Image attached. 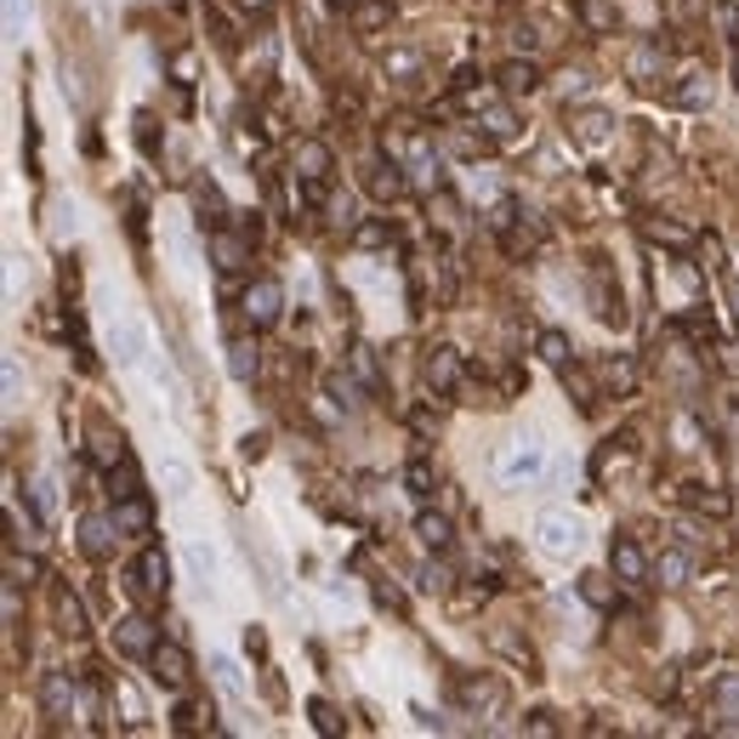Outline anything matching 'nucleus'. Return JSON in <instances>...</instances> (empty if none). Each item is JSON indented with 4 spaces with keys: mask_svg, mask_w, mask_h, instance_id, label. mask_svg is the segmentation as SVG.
Segmentation results:
<instances>
[{
    "mask_svg": "<svg viewBox=\"0 0 739 739\" xmlns=\"http://www.w3.org/2000/svg\"><path fill=\"white\" fill-rule=\"evenodd\" d=\"M240 313H245L256 330H274V324H279V313H285V285H279L274 274L251 279V285L240 290Z\"/></svg>",
    "mask_w": 739,
    "mask_h": 739,
    "instance_id": "obj_5",
    "label": "nucleus"
},
{
    "mask_svg": "<svg viewBox=\"0 0 739 739\" xmlns=\"http://www.w3.org/2000/svg\"><path fill=\"white\" fill-rule=\"evenodd\" d=\"M660 75H665V46L660 41H643V46L631 52V80L637 86H654Z\"/></svg>",
    "mask_w": 739,
    "mask_h": 739,
    "instance_id": "obj_22",
    "label": "nucleus"
},
{
    "mask_svg": "<svg viewBox=\"0 0 739 739\" xmlns=\"http://www.w3.org/2000/svg\"><path fill=\"white\" fill-rule=\"evenodd\" d=\"M523 728H529V734H558V723H552L547 712H534V723H523Z\"/></svg>",
    "mask_w": 739,
    "mask_h": 739,
    "instance_id": "obj_54",
    "label": "nucleus"
},
{
    "mask_svg": "<svg viewBox=\"0 0 739 739\" xmlns=\"http://www.w3.org/2000/svg\"><path fill=\"white\" fill-rule=\"evenodd\" d=\"M256 370H262L256 335H233V342H228V376L233 382H256Z\"/></svg>",
    "mask_w": 739,
    "mask_h": 739,
    "instance_id": "obj_18",
    "label": "nucleus"
},
{
    "mask_svg": "<svg viewBox=\"0 0 739 739\" xmlns=\"http://www.w3.org/2000/svg\"><path fill=\"white\" fill-rule=\"evenodd\" d=\"M18 393H23V370L18 359H7V405H18Z\"/></svg>",
    "mask_w": 739,
    "mask_h": 739,
    "instance_id": "obj_51",
    "label": "nucleus"
},
{
    "mask_svg": "<svg viewBox=\"0 0 739 739\" xmlns=\"http://www.w3.org/2000/svg\"><path fill=\"white\" fill-rule=\"evenodd\" d=\"M148 671H154V683H165V688H188V677H194V660H188V649L183 643H159L154 654H148Z\"/></svg>",
    "mask_w": 739,
    "mask_h": 739,
    "instance_id": "obj_13",
    "label": "nucleus"
},
{
    "mask_svg": "<svg viewBox=\"0 0 739 739\" xmlns=\"http://www.w3.org/2000/svg\"><path fill=\"white\" fill-rule=\"evenodd\" d=\"M262 240V222H245L240 233H228V228H217L211 233V262L222 267V274L233 279V274H240V267L251 262V245Z\"/></svg>",
    "mask_w": 739,
    "mask_h": 739,
    "instance_id": "obj_7",
    "label": "nucleus"
},
{
    "mask_svg": "<svg viewBox=\"0 0 739 739\" xmlns=\"http://www.w3.org/2000/svg\"><path fill=\"white\" fill-rule=\"evenodd\" d=\"M382 148H387V159H398L410 172V188L416 194H432V188H444V159L432 154V143L427 137H382Z\"/></svg>",
    "mask_w": 739,
    "mask_h": 739,
    "instance_id": "obj_2",
    "label": "nucleus"
},
{
    "mask_svg": "<svg viewBox=\"0 0 739 739\" xmlns=\"http://www.w3.org/2000/svg\"><path fill=\"white\" fill-rule=\"evenodd\" d=\"M581 597L592 603V609H615V586H609V575H581Z\"/></svg>",
    "mask_w": 739,
    "mask_h": 739,
    "instance_id": "obj_38",
    "label": "nucleus"
},
{
    "mask_svg": "<svg viewBox=\"0 0 739 739\" xmlns=\"http://www.w3.org/2000/svg\"><path fill=\"white\" fill-rule=\"evenodd\" d=\"M717 699H723V705H739V671H723V683H717Z\"/></svg>",
    "mask_w": 739,
    "mask_h": 739,
    "instance_id": "obj_50",
    "label": "nucleus"
},
{
    "mask_svg": "<svg viewBox=\"0 0 739 739\" xmlns=\"http://www.w3.org/2000/svg\"><path fill=\"white\" fill-rule=\"evenodd\" d=\"M183 563H188L194 586H199V592H211V581H217V552H211L206 541H188V547H183Z\"/></svg>",
    "mask_w": 739,
    "mask_h": 739,
    "instance_id": "obj_24",
    "label": "nucleus"
},
{
    "mask_svg": "<svg viewBox=\"0 0 739 739\" xmlns=\"http://www.w3.org/2000/svg\"><path fill=\"white\" fill-rule=\"evenodd\" d=\"M159 478H165V495H172V500H188L194 478H188V466H183L177 455H165V461H159Z\"/></svg>",
    "mask_w": 739,
    "mask_h": 739,
    "instance_id": "obj_33",
    "label": "nucleus"
},
{
    "mask_svg": "<svg viewBox=\"0 0 739 739\" xmlns=\"http://www.w3.org/2000/svg\"><path fill=\"white\" fill-rule=\"evenodd\" d=\"M416 541H421L427 552H450L455 529H450V518H444V512H421V518H416Z\"/></svg>",
    "mask_w": 739,
    "mask_h": 739,
    "instance_id": "obj_23",
    "label": "nucleus"
},
{
    "mask_svg": "<svg viewBox=\"0 0 739 739\" xmlns=\"http://www.w3.org/2000/svg\"><path fill=\"white\" fill-rule=\"evenodd\" d=\"M405 484H410V495H432V484H439V478H432V461L416 455V461L405 466Z\"/></svg>",
    "mask_w": 739,
    "mask_h": 739,
    "instance_id": "obj_42",
    "label": "nucleus"
},
{
    "mask_svg": "<svg viewBox=\"0 0 739 739\" xmlns=\"http://www.w3.org/2000/svg\"><path fill=\"white\" fill-rule=\"evenodd\" d=\"M654 581H660V586H688V581H694V558H688L683 547H665V552L654 558Z\"/></svg>",
    "mask_w": 739,
    "mask_h": 739,
    "instance_id": "obj_19",
    "label": "nucleus"
},
{
    "mask_svg": "<svg viewBox=\"0 0 739 739\" xmlns=\"http://www.w3.org/2000/svg\"><path fill=\"white\" fill-rule=\"evenodd\" d=\"M683 500L705 518H728V495L723 489H705V484H683Z\"/></svg>",
    "mask_w": 739,
    "mask_h": 739,
    "instance_id": "obj_28",
    "label": "nucleus"
},
{
    "mask_svg": "<svg viewBox=\"0 0 739 739\" xmlns=\"http://www.w3.org/2000/svg\"><path fill=\"white\" fill-rule=\"evenodd\" d=\"M671 103H677V109H712V80H705V75H688L677 91H671Z\"/></svg>",
    "mask_w": 739,
    "mask_h": 739,
    "instance_id": "obj_30",
    "label": "nucleus"
},
{
    "mask_svg": "<svg viewBox=\"0 0 739 739\" xmlns=\"http://www.w3.org/2000/svg\"><path fill=\"white\" fill-rule=\"evenodd\" d=\"M7 575H12L7 586H23V581H35V563H23L18 552H7Z\"/></svg>",
    "mask_w": 739,
    "mask_h": 739,
    "instance_id": "obj_48",
    "label": "nucleus"
},
{
    "mask_svg": "<svg viewBox=\"0 0 739 739\" xmlns=\"http://www.w3.org/2000/svg\"><path fill=\"white\" fill-rule=\"evenodd\" d=\"M290 172H296V183L308 188V199L319 206V199H324V188H330V172H335V154H330V143H319V137H301V143L290 148Z\"/></svg>",
    "mask_w": 739,
    "mask_h": 739,
    "instance_id": "obj_3",
    "label": "nucleus"
},
{
    "mask_svg": "<svg viewBox=\"0 0 739 739\" xmlns=\"http://www.w3.org/2000/svg\"><path fill=\"white\" fill-rule=\"evenodd\" d=\"M114 518H80V552L91 558V563H109L114 558Z\"/></svg>",
    "mask_w": 739,
    "mask_h": 739,
    "instance_id": "obj_17",
    "label": "nucleus"
},
{
    "mask_svg": "<svg viewBox=\"0 0 739 739\" xmlns=\"http://www.w3.org/2000/svg\"><path fill=\"white\" fill-rule=\"evenodd\" d=\"M308 717H313V728H319V734H342V723H335V712H330L324 699H313V705H308Z\"/></svg>",
    "mask_w": 739,
    "mask_h": 739,
    "instance_id": "obj_47",
    "label": "nucleus"
},
{
    "mask_svg": "<svg viewBox=\"0 0 739 739\" xmlns=\"http://www.w3.org/2000/svg\"><path fill=\"white\" fill-rule=\"evenodd\" d=\"M609 575L620 581V586H643L649 575H654V563H649V552L631 541V534H620V541L609 547Z\"/></svg>",
    "mask_w": 739,
    "mask_h": 739,
    "instance_id": "obj_11",
    "label": "nucleus"
},
{
    "mask_svg": "<svg viewBox=\"0 0 739 739\" xmlns=\"http://www.w3.org/2000/svg\"><path fill=\"white\" fill-rule=\"evenodd\" d=\"M416 69H421L416 52H393V57H387V75H416Z\"/></svg>",
    "mask_w": 739,
    "mask_h": 739,
    "instance_id": "obj_49",
    "label": "nucleus"
},
{
    "mask_svg": "<svg viewBox=\"0 0 739 739\" xmlns=\"http://www.w3.org/2000/svg\"><path fill=\"white\" fill-rule=\"evenodd\" d=\"M131 586H137V597H165L172 592V558L159 547H143L137 569H131Z\"/></svg>",
    "mask_w": 739,
    "mask_h": 739,
    "instance_id": "obj_12",
    "label": "nucleus"
},
{
    "mask_svg": "<svg viewBox=\"0 0 739 739\" xmlns=\"http://www.w3.org/2000/svg\"><path fill=\"white\" fill-rule=\"evenodd\" d=\"M109 637H114V649H120L125 660H148V654L159 649V626H154L148 615H120V620L109 626Z\"/></svg>",
    "mask_w": 739,
    "mask_h": 739,
    "instance_id": "obj_9",
    "label": "nucleus"
},
{
    "mask_svg": "<svg viewBox=\"0 0 739 739\" xmlns=\"http://www.w3.org/2000/svg\"><path fill=\"white\" fill-rule=\"evenodd\" d=\"M353 245H359V251H382V245H393V222H382V217L353 222Z\"/></svg>",
    "mask_w": 739,
    "mask_h": 739,
    "instance_id": "obj_31",
    "label": "nucleus"
},
{
    "mask_svg": "<svg viewBox=\"0 0 739 739\" xmlns=\"http://www.w3.org/2000/svg\"><path fill=\"white\" fill-rule=\"evenodd\" d=\"M364 188L376 194V199H405L410 194V177H405V165H387V159H364Z\"/></svg>",
    "mask_w": 739,
    "mask_h": 739,
    "instance_id": "obj_15",
    "label": "nucleus"
},
{
    "mask_svg": "<svg viewBox=\"0 0 739 739\" xmlns=\"http://www.w3.org/2000/svg\"><path fill=\"white\" fill-rule=\"evenodd\" d=\"M41 712L52 723H69L80 712V688H75L69 671H46V677H41Z\"/></svg>",
    "mask_w": 739,
    "mask_h": 739,
    "instance_id": "obj_10",
    "label": "nucleus"
},
{
    "mask_svg": "<svg viewBox=\"0 0 739 739\" xmlns=\"http://www.w3.org/2000/svg\"><path fill=\"white\" fill-rule=\"evenodd\" d=\"M416 592H427V597H439V592H450V563H416Z\"/></svg>",
    "mask_w": 739,
    "mask_h": 739,
    "instance_id": "obj_34",
    "label": "nucleus"
},
{
    "mask_svg": "<svg viewBox=\"0 0 739 739\" xmlns=\"http://www.w3.org/2000/svg\"><path fill=\"white\" fill-rule=\"evenodd\" d=\"M643 233H649L654 245H671V251H688V245H694V233L677 228V222H643Z\"/></svg>",
    "mask_w": 739,
    "mask_h": 739,
    "instance_id": "obj_35",
    "label": "nucleus"
},
{
    "mask_svg": "<svg viewBox=\"0 0 739 739\" xmlns=\"http://www.w3.org/2000/svg\"><path fill=\"white\" fill-rule=\"evenodd\" d=\"M348 359H353V370H359V382H364V387H382V370H376V353H370V348H353Z\"/></svg>",
    "mask_w": 739,
    "mask_h": 739,
    "instance_id": "obj_43",
    "label": "nucleus"
},
{
    "mask_svg": "<svg viewBox=\"0 0 739 739\" xmlns=\"http://www.w3.org/2000/svg\"><path fill=\"white\" fill-rule=\"evenodd\" d=\"M109 518H114L120 534H131V541H148V529H154V500H148L143 489H137V495H120Z\"/></svg>",
    "mask_w": 739,
    "mask_h": 739,
    "instance_id": "obj_14",
    "label": "nucleus"
},
{
    "mask_svg": "<svg viewBox=\"0 0 739 739\" xmlns=\"http://www.w3.org/2000/svg\"><path fill=\"white\" fill-rule=\"evenodd\" d=\"M563 382H569V393H581V405H586V410L597 405V387H592V376H581V370H569V364H563Z\"/></svg>",
    "mask_w": 739,
    "mask_h": 739,
    "instance_id": "obj_45",
    "label": "nucleus"
},
{
    "mask_svg": "<svg viewBox=\"0 0 739 739\" xmlns=\"http://www.w3.org/2000/svg\"><path fill=\"white\" fill-rule=\"evenodd\" d=\"M603 387H609L615 398H626L637 387V364L631 359H603Z\"/></svg>",
    "mask_w": 739,
    "mask_h": 739,
    "instance_id": "obj_29",
    "label": "nucleus"
},
{
    "mask_svg": "<svg viewBox=\"0 0 739 739\" xmlns=\"http://www.w3.org/2000/svg\"><path fill=\"white\" fill-rule=\"evenodd\" d=\"M137 489H143V484H137V466H131V461L120 455V461L109 466V495L120 500V495H137Z\"/></svg>",
    "mask_w": 739,
    "mask_h": 739,
    "instance_id": "obj_37",
    "label": "nucleus"
},
{
    "mask_svg": "<svg viewBox=\"0 0 739 739\" xmlns=\"http://www.w3.org/2000/svg\"><path fill=\"white\" fill-rule=\"evenodd\" d=\"M114 712H120L125 728H143V717H148V712H143V694L131 688V683H114Z\"/></svg>",
    "mask_w": 739,
    "mask_h": 739,
    "instance_id": "obj_32",
    "label": "nucleus"
},
{
    "mask_svg": "<svg viewBox=\"0 0 739 739\" xmlns=\"http://www.w3.org/2000/svg\"><path fill=\"white\" fill-rule=\"evenodd\" d=\"M575 12H581V23L592 29V35H609V29L620 23V7H615V0H575Z\"/></svg>",
    "mask_w": 739,
    "mask_h": 739,
    "instance_id": "obj_26",
    "label": "nucleus"
},
{
    "mask_svg": "<svg viewBox=\"0 0 739 739\" xmlns=\"http://www.w3.org/2000/svg\"><path fill=\"white\" fill-rule=\"evenodd\" d=\"M421 376H427V387L439 393V398L455 393V387H461V353H455V348H432L427 364H421Z\"/></svg>",
    "mask_w": 739,
    "mask_h": 739,
    "instance_id": "obj_16",
    "label": "nucleus"
},
{
    "mask_svg": "<svg viewBox=\"0 0 739 739\" xmlns=\"http://www.w3.org/2000/svg\"><path fill=\"white\" fill-rule=\"evenodd\" d=\"M387 18H393V0H364V7L353 12V23L364 29V35H376V29H382Z\"/></svg>",
    "mask_w": 739,
    "mask_h": 739,
    "instance_id": "obj_39",
    "label": "nucleus"
},
{
    "mask_svg": "<svg viewBox=\"0 0 739 739\" xmlns=\"http://www.w3.org/2000/svg\"><path fill=\"white\" fill-rule=\"evenodd\" d=\"M109 353H114V364H125V370H143V364L154 359L143 319H114V324H109Z\"/></svg>",
    "mask_w": 739,
    "mask_h": 739,
    "instance_id": "obj_8",
    "label": "nucleus"
},
{
    "mask_svg": "<svg viewBox=\"0 0 739 739\" xmlns=\"http://www.w3.org/2000/svg\"><path fill=\"white\" fill-rule=\"evenodd\" d=\"M495 80H500V91L518 97V91H534V86H541V69H534V63H523V57H512V63H500Z\"/></svg>",
    "mask_w": 739,
    "mask_h": 739,
    "instance_id": "obj_27",
    "label": "nucleus"
},
{
    "mask_svg": "<svg viewBox=\"0 0 739 739\" xmlns=\"http://www.w3.org/2000/svg\"><path fill=\"white\" fill-rule=\"evenodd\" d=\"M194 199H199V211H211V222H228V199H222V188H217V183H199V188H194Z\"/></svg>",
    "mask_w": 739,
    "mask_h": 739,
    "instance_id": "obj_41",
    "label": "nucleus"
},
{
    "mask_svg": "<svg viewBox=\"0 0 739 739\" xmlns=\"http://www.w3.org/2000/svg\"><path fill=\"white\" fill-rule=\"evenodd\" d=\"M717 18H723L728 35H739V7H734V0H717Z\"/></svg>",
    "mask_w": 739,
    "mask_h": 739,
    "instance_id": "obj_53",
    "label": "nucleus"
},
{
    "mask_svg": "<svg viewBox=\"0 0 739 739\" xmlns=\"http://www.w3.org/2000/svg\"><path fill=\"white\" fill-rule=\"evenodd\" d=\"M547 461H552V455H547V439H541V432H518V439L500 450L495 473H500V484H507V489H534V484L547 478Z\"/></svg>",
    "mask_w": 739,
    "mask_h": 739,
    "instance_id": "obj_1",
    "label": "nucleus"
},
{
    "mask_svg": "<svg viewBox=\"0 0 739 739\" xmlns=\"http://www.w3.org/2000/svg\"><path fill=\"white\" fill-rule=\"evenodd\" d=\"M35 495H41V512L52 518V512H57V484H52V478H41V484H35Z\"/></svg>",
    "mask_w": 739,
    "mask_h": 739,
    "instance_id": "obj_52",
    "label": "nucleus"
},
{
    "mask_svg": "<svg viewBox=\"0 0 739 739\" xmlns=\"http://www.w3.org/2000/svg\"><path fill=\"white\" fill-rule=\"evenodd\" d=\"M478 131H484L489 143H512L518 137V114L507 103H489V109L478 103Z\"/></svg>",
    "mask_w": 739,
    "mask_h": 739,
    "instance_id": "obj_20",
    "label": "nucleus"
},
{
    "mask_svg": "<svg viewBox=\"0 0 739 739\" xmlns=\"http://www.w3.org/2000/svg\"><path fill=\"white\" fill-rule=\"evenodd\" d=\"M23 29H29V0H7V35L23 41Z\"/></svg>",
    "mask_w": 739,
    "mask_h": 739,
    "instance_id": "obj_46",
    "label": "nucleus"
},
{
    "mask_svg": "<svg viewBox=\"0 0 739 739\" xmlns=\"http://www.w3.org/2000/svg\"><path fill=\"white\" fill-rule=\"evenodd\" d=\"M455 699H461L466 717H500L507 712V683H500L495 671H478V677H461Z\"/></svg>",
    "mask_w": 739,
    "mask_h": 739,
    "instance_id": "obj_6",
    "label": "nucleus"
},
{
    "mask_svg": "<svg viewBox=\"0 0 739 739\" xmlns=\"http://www.w3.org/2000/svg\"><path fill=\"white\" fill-rule=\"evenodd\" d=\"M534 541H541L547 558H575L586 547V523L575 512H541V523H534Z\"/></svg>",
    "mask_w": 739,
    "mask_h": 739,
    "instance_id": "obj_4",
    "label": "nucleus"
},
{
    "mask_svg": "<svg viewBox=\"0 0 739 739\" xmlns=\"http://www.w3.org/2000/svg\"><path fill=\"white\" fill-rule=\"evenodd\" d=\"M534 348H541V359L558 364V370L569 364V335H563V330H541V335H534Z\"/></svg>",
    "mask_w": 739,
    "mask_h": 739,
    "instance_id": "obj_40",
    "label": "nucleus"
},
{
    "mask_svg": "<svg viewBox=\"0 0 739 739\" xmlns=\"http://www.w3.org/2000/svg\"><path fill=\"white\" fill-rule=\"evenodd\" d=\"M609 114H603V109H586V114H575V120H569V131H575V137L586 143V148H603V143H609Z\"/></svg>",
    "mask_w": 739,
    "mask_h": 739,
    "instance_id": "obj_25",
    "label": "nucleus"
},
{
    "mask_svg": "<svg viewBox=\"0 0 739 739\" xmlns=\"http://www.w3.org/2000/svg\"><path fill=\"white\" fill-rule=\"evenodd\" d=\"M240 7H267V0H240Z\"/></svg>",
    "mask_w": 739,
    "mask_h": 739,
    "instance_id": "obj_56",
    "label": "nucleus"
},
{
    "mask_svg": "<svg viewBox=\"0 0 739 739\" xmlns=\"http://www.w3.org/2000/svg\"><path fill=\"white\" fill-rule=\"evenodd\" d=\"M728 301H734V313H739V279L728 274Z\"/></svg>",
    "mask_w": 739,
    "mask_h": 739,
    "instance_id": "obj_55",
    "label": "nucleus"
},
{
    "mask_svg": "<svg viewBox=\"0 0 739 739\" xmlns=\"http://www.w3.org/2000/svg\"><path fill=\"white\" fill-rule=\"evenodd\" d=\"M211 671H217V683H222L228 694H245V677H240V665H233L228 654H217V660H211Z\"/></svg>",
    "mask_w": 739,
    "mask_h": 739,
    "instance_id": "obj_44",
    "label": "nucleus"
},
{
    "mask_svg": "<svg viewBox=\"0 0 739 739\" xmlns=\"http://www.w3.org/2000/svg\"><path fill=\"white\" fill-rule=\"evenodd\" d=\"M324 393H330V405H335V410H359V405H364V382H359V376H348V364L324 376Z\"/></svg>",
    "mask_w": 739,
    "mask_h": 739,
    "instance_id": "obj_21",
    "label": "nucleus"
},
{
    "mask_svg": "<svg viewBox=\"0 0 739 739\" xmlns=\"http://www.w3.org/2000/svg\"><path fill=\"white\" fill-rule=\"evenodd\" d=\"M57 615H63V631H69V637L86 631V603L75 592H63V586H57Z\"/></svg>",
    "mask_w": 739,
    "mask_h": 739,
    "instance_id": "obj_36",
    "label": "nucleus"
}]
</instances>
